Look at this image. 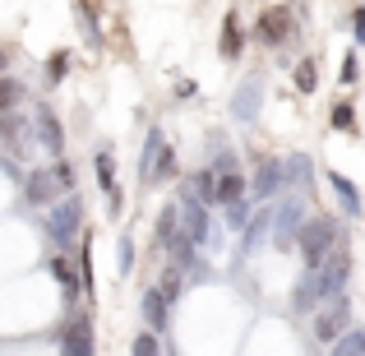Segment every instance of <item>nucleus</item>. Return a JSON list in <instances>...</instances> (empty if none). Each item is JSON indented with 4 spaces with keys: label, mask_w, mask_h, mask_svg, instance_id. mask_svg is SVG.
Here are the masks:
<instances>
[{
    "label": "nucleus",
    "mask_w": 365,
    "mask_h": 356,
    "mask_svg": "<svg viewBox=\"0 0 365 356\" xmlns=\"http://www.w3.org/2000/svg\"><path fill=\"white\" fill-rule=\"evenodd\" d=\"M19 190H24V204L28 208H46L51 199H61V195H70V190H74V162L56 158L51 167L24 171V176H19Z\"/></svg>",
    "instance_id": "obj_1"
},
{
    "label": "nucleus",
    "mask_w": 365,
    "mask_h": 356,
    "mask_svg": "<svg viewBox=\"0 0 365 356\" xmlns=\"http://www.w3.org/2000/svg\"><path fill=\"white\" fill-rule=\"evenodd\" d=\"M42 232L51 236V245H56V250H65V255H70V250L79 245V236H83V199L74 195V190L46 204Z\"/></svg>",
    "instance_id": "obj_2"
},
{
    "label": "nucleus",
    "mask_w": 365,
    "mask_h": 356,
    "mask_svg": "<svg viewBox=\"0 0 365 356\" xmlns=\"http://www.w3.org/2000/svg\"><path fill=\"white\" fill-rule=\"evenodd\" d=\"M176 176V148L167 143L162 125H148L143 134V153H139V185L153 190V185H167Z\"/></svg>",
    "instance_id": "obj_3"
},
{
    "label": "nucleus",
    "mask_w": 365,
    "mask_h": 356,
    "mask_svg": "<svg viewBox=\"0 0 365 356\" xmlns=\"http://www.w3.org/2000/svg\"><path fill=\"white\" fill-rule=\"evenodd\" d=\"M338 240H342V232H338V218H333V213H319V218L305 213L301 232H296V255H301L305 268H314L333 245H338Z\"/></svg>",
    "instance_id": "obj_4"
},
{
    "label": "nucleus",
    "mask_w": 365,
    "mask_h": 356,
    "mask_svg": "<svg viewBox=\"0 0 365 356\" xmlns=\"http://www.w3.org/2000/svg\"><path fill=\"white\" fill-rule=\"evenodd\" d=\"M37 143H33V121H28L24 107L14 111H0V158H28Z\"/></svg>",
    "instance_id": "obj_5"
},
{
    "label": "nucleus",
    "mask_w": 365,
    "mask_h": 356,
    "mask_svg": "<svg viewBox=\"0 0 365 356\" xmlns=\"http://www.w3.org/2000/svg\"><path fill=\"white\" fill-rule=\"evenodd\" d=\"M314 278H319V296H324V301L338 296V292H347V283H351V250L338 240V245L314 264Z\"/></svg>",
    "instance_id": "obj_6"
},
{
    "label": "nucleus",
    "mask_w": 365,
    "mask_h": 356,
    "mask_svg": "<svg viewBox=\"0 0 365 356\" xmlns=\"http://www.w3.org/2000/svg\"><path fill=\"white\" fill-rule=\"evenodd\" d=\"M301 223H305V190H296V195H287L282 204L273 208V227H268V232H273V245L282 250V255L296 245V232H301Z\"/></svg>",
    "instance_id": "obj_7"
},
{
    "label": "nucleus",
    "mask_w": 365,
    "mask_h": 356,
    "mask_svg": "<svg viewBox=\"0 0 365 356\" xmlns=\"http://www.w3.org/2000/svg\"><path fill=\"white\" fill-rule=\"evenodd\" d=\"M347 324H351V301H347V292H338V296H329V301H324L319 315H314L310 338L319 342V347H333V338H338Z\"/></svg>",
    "instance_id": "obj_8"
},
{
    "label": "nucleus",
    "mask_w": 365,
    "mask_h": 356,
    "mask_svg": "<svg viewBox=\"0 0 365 356\" xmlns=\"http://www.w3.org/2000/svg\"><path fill=\"white\" fill-rule=\"evenodd\" d=\"M28 121H33V143L37 148L51 153V158H65V125H61V116H56L46 102H33Z\"/></svg>",
    "instance_id": "obj_9"
},
{
    "label": "nucleus",
    "mask_w": 365,
    "mask_h": 356,
    "mask_svg": "<svg viewBox=\"0 0 365 356\" xmlns=\"http://www.w3.org/2000/svg\"><path fill=\"white\" fill-rule=\"evenodd\" d=\"M176 208H180V232H185L190 240H195V245H204V240L213 236V218H208L213 208H208V204H204V199H199V195H195L190 185L180 190Z\"/></svg>",
    "instance_id": "obj_10"
},
{
    "label": "nucleus",
    "mask_w": 365,
    "mask_h": 356,
    "mask_svg": "<svg viewBox=\"0 0 365 356\" xmlns=\"http://www.w3.org/2000/svg\"><path fill=\"white\" fill-rule=\"evenodd\" d=\"M296 37V19H292V5H273L255 19V42L264 46H287Z\"/></svg>",
    "instance_id": "obj_11"
},
{
    "label": "nucleus",
    "mask_w": 365,
    "mask_h": 356,
    "mask_svg": "<svg viewBox=\"0 0 365 356\" xmlns=\"http://www.w3.org/2000/svg\"><path fill=\"white\" fill-rule=\"evenodd\" d=\"M61 352H70V356H93L98 352V338H93V320L88 315H70V320L61 324Z\"/></svg>",
    "instance_id": "obj_12"
},
{
    "label": "nucleus",
    "mask_w": 365,
    "mask_h": 356,
    "mask_svg": "<svg viewBox=\"0 0 365 356\" xmlns=\"http://www.w3.org/2000/svg\"><path fill=\"white\" fill-rule=\"evenodd\" d=\"M277 190H282V158H268V153H259L255 158V176H250V199H273Z\"/></svg>",
    "instance_id": "obj_13"
},
{
    "label": "nucleus",
    "mask_w": 365,
    "mask_h": 356,
    "mask_svg": "<svg viewBox=\"0 0 365 356\" xmlns=\"http://www.w3.org/2000/svg\"><path fill=\"white\" fill-rule=\"evenodd\" d=\"M259 102H264V74H245L241 83H236V93H232V116L250 125L259 116Z\"/></svg>",
    "instance_id": "obj_14"
},
{
    "label": "nucleus",
    "mask_w": 365,
    "mask_h": 356,
    "mask_svg": "<svg viewBox=\"0 0 365 356\" xmlns=\"http://www.w3.org/2000/svg\"><path fill=\"white\" fill-rule=\"evenodd\" d=\"M319 305H324V296H319V278H314V268H305V273L296 278L292 296H287V310H292V315H310V310H319Z\"/></svg>",
    "instance_id": "obj_15"
},
{
    "label": "nucleus",
    "mask_w": 365,
    "mask_h": 356,
    "mask_svg": "<svg viewBox=\"0 0 365 356\" xmlns=\"http://www.w3.org/2000/svg\"><path fill=\"white\" fill-rule=\"evenodd\" d=\"M46 273H51L56 283H61V296H65V305L74 310V305H79V296H83V283H79V273H74V264L65 259V250H61V255H51V259H46Z\"/></svg>",
    "instance_id": "obj_16"
},
{
    "label": "nucleus",
    "mask_w": 365,
    "mask_h": 356,
    "mask_svg": "<svg viewBox=\"0 0 365 356\" xmlns=\"http://www.w3.org/2000/svg\"><path fill=\"white\" fill-rule=\"evenodd\" d=\"M139 310H143V324H148L153 333H167V329H171V301L158 292V287H143Z\"/></svg>",
    "instance_id": "obj_17"
},
{
    "label": "nucleus",
    "mask_w": 365,
    "mask_h": 356,
    "mask_svg": "<svg viewBox=\"0 0 365 356\" xmlns=\"http://www.w3.org/2000/svg\"><path fill=\"white\" fill-rule=\"evenodd\" d=\"M217 51H222V61H241V51H245V33H241L236 9H227V14H222V37H217Z\"/></svg>",
    "instance_id": "obj_18"
},
{
    "label": "nucleus",
    "mask_w": 365,
    "mask_h": 356,
    "mask_svg": "<svg viewBox=\"0 0 365 356\" xmlns=\"http://www.w3.org/2000/svg\"><path fill=\"white\" fill-rule=\"evenodd\" d=\"M162 250L171 255V264H176L180 273H199V245H195V240H190L185 232H176V236H171Z\"/></svg>",
    "instance_id": "obj_19"
},
{
    "label": "nucleus",
    "mask_w": 365,
    "mask_h": 356,
    "mask_svg": "<svg viewBox=\"0 0 365 356\" xmlns=\"http://www.w3.org/2000/svg\"><path fill=\"white\" fill-rule=\"evenodd\" d=\"M282 185H296V190H310L314 185V162L305 158V153L282 158Z\"/></svg>",
    "instance_id": "obj_20"
},
{
    "label": "nucleus",
    "mask_w": 365,
    "mask_h": 356,
    "mask_svg": "<svg viewBox=\"0 0 365 356\" xmlns=\"http://www.w3.org/2000/svg\"><path fill=\"white\" fill-rule=\"evenodd\" d=\"M268 227H273V213H268V208H259L255 218H245V227H241V255H255V250L264 245Z\"/></svg>",
    "instance_id": "obj_21"
},
{
    "label": "nucleus",
    "mask_w": 365,
    "mask_h": 356,
    "mask_svg": "<svg viewBox=\"0 0 365 356\" xmlns=\"http://www.w3.org/2000/svg\"><path fill=\"white\" fill-rule=\"evenodd\" d=\"M329 190H333V195L342 199V208H347V218H361V213H365V204H361V190L351 185V180L342 176V171H329Z\"/></svg>",
    "instance_id": "obj_22"
},
{
    "label": "nucleus",
    "mask_w": 365,
    "mask_h": 356,
    "mask_svg": "<svg viewBox=\"0 0 365 356\" xmlns=\"http://www.w3.org/2000/svg\"><path fill=\"white\" fill-rule=\"evenodd\" d=\"M245 195H250V180L241 176V167H236V171H222V176H217V208L232 204V199H245Z\"/></svg>",
    "instance_id": "obj_23"
},
{
    "label": "nucleus",
    "mask_w": 365,
    "mask_h": 356,
    "mask_svg": "<svg viewBox=\"0 0 365 356\" xmlns=\"http://www.w3.org/2000/svg\"><path fill=\"white\" fill-rule=\"evenodd\" d=\"M93 171H98V190L107 195V190L116 185V153H111V148H98V153H93Z\"/></svg>",
    "instance_id": "obj_24"
},
{
    "label": "nucleus",
    "mask_w": 365,
    "mask_h": 356,
    "mask_svg": "<svg viewBox=\"0 0 365 356\" xmlns=\"http://www.w3.org/2000/svg\"><path fill=\"white\" fill-rule=\"evenodd\" d=\"M190 190H195V195L204 199L208 208H217V176H213V171H208V167H199L195 176H190Z\"/></svg>",
    "instance_id": "obj_25"
},
{
    "label": "nucleus",
    "mask_w": 365,
    "mask_h": 356,
    "mask_svg": "<svg viewBox=\"0 0 365 356\" xmlns=\"http://www.w3.org/2000/svg\"><path fill=\"white\" fill-rule=\"evenodd\" d=\"M333 352L338 356H365V329H351L347 324V329L333 338Z\"/></svg>",
    "instance_id": "obj_26"
},
{
    "label": "nucleus",
    "mask_w": 365,
    "mask_h": 356,
    "mask_svg": "<svg viewBox=\"0 0 365 356\" xmlns=\"http://www.w3.org/2000/svg\"><path fill=\"white\" fill-rule=\"evenodd\" d=\"M28 102V88L19 79H9V74H0V111H14Z\"/></svg>",
    "instance_id": "obj_27"
},
{
    "label": "nucleus",
    "mask_w": 365,
    "mask_h": 356,
    "mask_svg": "<svg viewBox=\"0 0 365 356\" xmlns=\"http://www.w3.org/2000/svg\"><path fill=\"white\" fill-rule=\"evenodd\" d=\"M292 83H296V93H301V98H310V93L319 88V65H314V61H301L292 70Z\"/></svg>",
    "instance_id": "obj_28"
},
{
    "label": "nucleus",
    "mask_w": 365,
    "mask_h": 356,
    "mask_svg": "<svg viewBox=\"0 0 365 356\" xmlns=\"http://www.w3.org/2000/svg\"><path fill=\"white\" fill-rule=\"evenodd\" d=\"M158 292H162V296H167V301H171V305H176V301H180V296H185V273H180V268H176V264H171V268H167V273H162V283H158Z\"/></svg>",
    "instance_id": "obj_29"
},
{
    "label": "nucleus",
    "mask_w": 365,
    "mask_h": 356,
    "mask_svg": "<svg viewBox=\"0 0 365 356\" xmlns=\"http://www.w3.org/2000/svg\"><path fill=\"white\" fill-rule=\"evenodd\" d=\"M176 232H180V208H176V204H167V208L158 213V245H167V240L176 236Z\"/></svg>",
    "instance_id": "obj_30"
},
{
    "label": "nucleus",
    "mask_w": 365,
    "mask_h": 356,
    "mask_svg": "<svg viewBox=\"0 0 365 356\" xmlns=\"http://www.w3.org/2000/svg\"><path fill=\"white\" fill-rule=\"evenodd\" d=\"M222 213H227L222 223L232 227V232H241V227H245V218H250V195H245V199H232V204H222Z\"/></svg>",
    "instance_id": "obj_31"
},
{
    "label": "nucleus",
    "mask_w": 365,
    "mask_h": 356,
    "mask_svg": "<svg viewBox=\"0 0 365 356\" xmlns=\"http://www.w3.org/2000/svg\"><path fill=\"white\" fill-rule=\"evenodd\" d=\"M130 352H134V356H158V352H162V333H153V329L139 333V338L130 342Z\"/></svg>",
    "instance_id": "obj_32"
},
{
    "label": "nucleus",
    "mask_w": 365,
    "mask_h": 356,
    "mask_svg": "<svg viewBox=\"0 0 365 356\" xmlns=\"http://www.w3.org/2000/svg\"><path fill=\"white\" fill-rule=\"evenodd\" d=\"M329 125H333V130H356V107H351V102H338L333 116H329Z\"/></svg>",
    "instance_id": "obj_33"
},
{
    "label": "nucleus",
    "mask_w": 365,
    "mask_h": 356,
    "mask_svg": "<svg viewBox=\"0 0 365 356\" xmlns=\"http://www.w3.org/2000/svg\"><path fill=\"white\" fill-rule=\"evenodd\" d=\"M65 74H70V51H51V61H46V79L61 83Z\"/></svg>",
    "instance_id": "obj_34"
},
{
    "label": "nucleus",
    "mask_w": 365,
    "mask_h": 356,
    "mask_svg": "<svg viewBox=\"0 0 365 356\" xmlns=\"http://www.w3.org/2000/svg\"><path fill=\"white\" fill-rule=\"evenodd\" d=\"M116 268H120V273L134 268V240L130 236H120V245H116Z\"/></svg>",
    "instance_id": "obj_35"
},
{
    "label": "nucleus",
    "mask_w": 365,
    "mask_h": 356,
    "mask_svg": "<svg viewBox=\"0 0 365 356\" xmlns=\"http://www.w3.org/2000/svg\"><path fill=\"white\" fill-rule=\"evenodd\" d=\"M338 79H342V83H356V79H361V61H356V51H347V56H342Z\"/></svg>",
    "instance_id": "obj_36"
},
{
    "label": "nucleus",
    "mask_w": 365,
    "mask_h": 356,
    "mask_svg": "<svg viewBox=\"0 0 365 356\" xmlns=\"http://www.w3.org/2000/svg\"><path fill=\"white\" fill-rule=\"evenodd\" d=\"M351 37H356V42H365V5L351 9Z\"/></svg>",
    "instance_id": "obj_37"
},
{
    "label": "nucleus",
    "mask_w": 365,
    "mask_h": 356,
    "mask_svg": "<svg viewBox=\"0 0 365 356\" xmlns=\"http://www.w3.org/2000/svg\"><path fill=\"white\" fill-rule=\"evenodd\" d=\"M5 65H9V51H5V46H0V74H5Z\"/></svg>",
    "instance_id": "obj_38"
}]
</instances>
